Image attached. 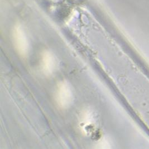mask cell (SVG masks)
Listing matches in <instances>:
<instances>
[{
  "label": "cell",
  "mask_w": 149,
  "mask_h": 149,
  "mask_svg": "<svg viewBox=\"0 0 149 149\" xmlns=\"http://www.w3.org/2000/svg\"><path fill=\"white\" fill-rule=\"evenodd\" d=\"M15 40L16 41V44L17 45V47L19 49V50H20L22 53L25 52L26 49L27 48L26 42L21 30L17 29L15 31Z\"/></svg>",
  "instance_id": "6da1fadb"
}]
</instances>
